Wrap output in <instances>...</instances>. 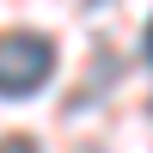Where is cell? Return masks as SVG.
Listing matches in <instances>:
<instances>
[{
  "label": "cell",
  "mask_w": 153,
  "mask_h": 153,
  "mask_svg": "<svg viewBox=\"0 0 153 153\" xmlns=\"http://www.w3.org/2000/svg\"><path fill=\"white\" fill-rule=\"evenodd\" d=\"M147 55H153V25H147Z\"/></svg>",
  "instance_id": "3"
},
{
  "label": "cell",
  "mask_w": 153,
  "mask_h": 153,
  "mask_svg": "<svg viewBox=\"0 0 153 153\" xmlns=\"http://www.w3.org/2000/svg\"><path fill=\"white\" fill-rule=\"evenodd\" d=\"M0 153H37V147L25 141V135H6V141H0Z\"/></svg>",
  "instance_id": "2"
},
{
  "label": "cell",
  "mask_w": 153,
  "mask_h": 153,
  "mask_svg": "<svg viewBox=\"0 0 153 153\" xmlns=\"http://www.w3.org/2000/svg\"><path fill=\"white\" fill-rule=\"evenodd\" d=\"M49 68H55L49 37H37V31H6L0 37V92L6 98L37 92V86L49 80Z\"/></svg>",
  "instance_id": "1"
}]
</instances>
